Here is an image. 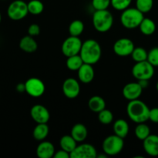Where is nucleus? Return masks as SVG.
<instances>
[{
  "mask_svg": "<svg viewBox=\"0 0 158 158\" xmlns=\"http://www.w3.org/2000/svg\"><path fill=\"white\" fill-rule=\"evenodd\" d=\"M40 33V27L38 24L32 23L28 28V35L32 37L37 36Z\"/></svg>",
  "mask_w": 158,
  "mask_h": 158,
  "instance_id": "nucleus-35",
  "label": "nucleus"
},
{
  "mask_svg": "<svg viewBox=\"0 0 158 158\" xmlns=\"http://www.w3.org/2000/svg\"><path fill=\"white\" fill-rule=\"evenodd\" d=\"M80 55L84 63L94 65L101 58V46L97 40L89 39L83 43Z\"/></svg>",
  "mask_w": 158,
  "mask_h": 158,
  "instance_id": "nucleus-1",
  "label": "nucleus"
},
{
  "mask_svg": "<svg viewBox=\"0 0 158 158\" xmlns=\"http://www.w3.org/2000/svg\"><path fill=\"white\" fill-rule=\"evenodd\" d=\"M149 113L148 105L139 99L129 101L127 106L128 117L136 123H146L149 120Z\"/></svg>",
  "mask_w": 158,
  "mask_h": 158,
  "instance_id": "nucleus-2",
  "label": "nucleus"
},
{
  "mask_svg": "<svg viewBox=\"0 0 158 158\" xmlns=\"http://www.w3.org/2000/svg\"><path fill=\"white\" fill-rule=\"evenodd\" d=\"M84 63L80 54L67 57L66 60V67L72 71H77Z\"/></svg>",
  "mask_w": 158,
  "mask_h": 158,
  "instance_id": "nucleus-25",
  "label": "nucleus"
},
{
  "mask_svg": "<svg viewBox=\"0 0 158 158\" xmlns=\"http://www.w3.org/2000/svg\"><path fill=\"white\" fill-rule=\"evenodd\" d=\"M29 13L32 15H40L44 10V4L40 0H31L27 3Z\"/></svg>",
  "mask_w": 158,
  "mask_h": 158,
  "instance_id": "nucleus-28",
  "label": "nucleus"
},
{
  "mask_svg": "<svg viewBox=\"0 0 158 158\" xmlns=\"http://www.w3.org/2000/svg\"><path fill=\"white\" fill-rule=\"evenodd\" d=\"M55 147L51 142L43 140L36 148V155L40 158H52L55 154Z\"/></svg>",
  "mask_w": 158,
  "mask_h": 158,
  "instance_id": "nucleus-17",
  "label": "nucleus"
},
{
  "mask_svg": "<svg viewBox=\"0 0 158 158\" xmlns=\"http://www.w3.org/2000/svg\"><path fill=\"white\" fill-rule=\"evenodd\" d=\"M113 129L114 134L124 139L129 133V123L123 119H118L114 122Z\"/></svg>",
  "mask_w": 158,
  "mask_h": 158,
  "instance_id": "nucleus-20",
  "label": "nucleus"
},
{
  "mask_svg": "<svg viewBox=\"0 0 158 158\" xmlns=\"http://www.w3.org/2000/svg\"><path fill=\"white\" fill-rule=\"evenodd\" d=\"M148 61L154 67H158V46L152 48L148 52Z\"/></svg>",
  "mask_w": 158,
  "mask_h": 158,
  "instance_id": "nucleus-34",
  "label": "nucleus"
},
{
  "mask_svg": "<svg viewBox=\"0 0 158 158\" xmlns=\"http://www.w3.org/2000/svg\"><path fill=\"white\" fill-rule=\"evenodd\" d=\"M143 18V13L137 8L129 7L122 11L120 15V23L126 29H134L139 27Z\"/></svg>",
  "mask_w": 158,
  "mask_h": 158,
  "instance_id": "nucleus-4",
  "label": "nucleus"
},
{
  "mask_svg": "<svg viewBox=\"0 0 158 158\" xmlns=\"http://www.w3.org/2000/svg\"><path fill=\"white\" fill-rule=\"evenodd\" d=\"M54 158H70V154L63 149L56 151L54 154Z\"/></svg>",
  "mask_w": 158,
  "mask_h": 158,
  "instance_id": "nucleus-37",
  "label": "nucleus"
},
{
  "mask_svg": "<svg viewBox=\"0 0 158 158\" xmlns=\"http://www.w3.org/2000/svg\"><path fill=\"white\" fill-rule=\"evenodd\" d=\"M138 83H139V84L140 85V86L143 88V89H145V88L148 87V85H149V80H138Z\"/></svg>",
  "mask_w": 158,
  "mask_h": 158,
  "instance_id": "nucleus-39",
  "label": "nucleus"
},
{
  "mask_svg": "<svg viewBox=\"0 0 158 158\" xmlns=\"http://www.w3.org/2000/svg\"><path fill=\"white\" fill-rule=\"evenodd\" d=\"M83 42L80 37L69 35L63 41L61 46V51L63 55L66 57L80 54Z\"/></svg>",
  "mask_w": 158,
  "mask_h": 158,
  "instance_id": "nucleus-8",
  "label": "nucleus"
},
{
  "mask_svg": "<svg viewBox=\"0 0 158 158\" xmlns=\"http://www.w3.org/2000/svg\"><path fill=\"white\" fill-rule=\"evenodd\" d=\"M62 89H63V94L66 98L75 99L80 95V85L78 80L69 77L63 82Z\"/></svg>",
  "mask_w": 158,
  "mask_h": 158,
  "instance_id": "nucleus-12",
  "label": "nucleus"
},
{
  "mask_svg": "<svg viewBox=\"0 0 158 158\" xmlns=\"http://www.w3.org/2000/svg\"><path fill=\"white\" fill-rule=\"evenodd\" d=\"M111 5V0H92V6L95 10L107 9Z\"/></svg>",
  "mask_w": 158,
  "mask_h": 158,
  "instance_id": "nucleus-33",
  "label": "nucleus"
},
{
  "mask_svg": "<svg viewBox=\"0 0 158 158\" xmlns=\"http://www.w3.org/2000/svg\"><path fill=\"white\" fill-rule=\"evenodd\" d=\"M94 27L97 32H106L112 28L114 16L108 9L95 10L92 18Z\"/></svg>",
  "mask_w": 158,
  "mask_h": 158,
  "instance_id": "nucleus-3",
  "label": "nucleus"
},
{
  "mask_svg": "<svg viewBox=\"0 0 158 158\" xmlns=\"http://www.w3.org/2000/svg\"><path fill=\"white\" fill-rule=\"evenodd\" d=\"M132 0H111V6L114 9L123 11L130 7Z\"/></svg>",
  "mask_w": 158,
  "mask_h": 158,
  "instance_id": "nucleus-32",
  "label": "nucleus"
},
{
  "mask_svg": "<svg viewBox=\"0 0 158 158\" xmlns=\"http://www.w3.org/2000/svg\"><path fill=\"white\" fill-rule=\"evenodd\" d=\"M149 120L154 123H158V107L150 109Z\"/></svg>",
  "mask_w": 158,
  "mask_h": 158,
  "instance_id": "nucleus-36",
  "label": "nucleus"
},
{
  "mask_svg": "<svg viewBox=\"0 0 158 158\" xmlns=\"http://www.w3.org/2000/svg\"><path fill=\"white\" fill-rule=\"evenodd\" d=\"M148 52L143 47H138L134 48V51H133L132 54H131V57H132L133 60L136 63H139V62H143L148 60Z\"/></svg>",
  "mask_w": 158,
  "mask_h": 158,
  "instance_id": "nucleus-29",
  "label": "nucleus"
},
{
  "mask_svg": "<svg viewBox=\"0 0 158 158\" xmlns=\"http://www.w3.org/2000/svg\"><path fill=\"white\" fill-rule=\"evenodd\" d=\"M29 13L27 3L23 0H15L8 6L7 15L10 19L19 21L24 19Z\"/></svg>",
  "mask_w": 158,
  "mask_h": 158,
  "instance_id": "nucleus-6",
  "label": "nucleus"
},
{
  "mask_svg": "<svg viewBox=\"0 0 158 158\" xmlns=\"http://www.w3.org/2000/svg\"><path fill=\"white\" fill-rule=\"evenodd\" d=\"M124 147V140L123 138L113 134L108 136L104 139L102 144L103 154L107 156H115L120 154Z\"/></svg>",
  "mask_w": 158,
  "mask_h": 158,
  "instance_id": "nucleus-5",
  "label": "nucleus"
},
{
  "mask_svg": "<svg viewBox=\"0 0 158 158\" xmlns=\"http://www.w3.org/2000/svg\"><path fill=\"white\" fill-rule=\"evenodd\" d=\"M19 48L25 52L32 53L38 49V44L34 37L28 35L23 36L19 41Z\"/></svg>",
  "mask_w": 158,
  "mask_h": 158,
  "instance_id": "nucleus-18",
  "label": "nucleus"
},
{
  "mask_svg": "<svg viewBox=\"0 0 158 158\" xmlns=\"http://www.w3.org/2000/svg\"><path fill=\"white\" fill-rule=\"evenodd\" d=\"M70 135L77 143H83L88 136L87 128L83 123H77L71 129Z\"/></svg>",
  "mask_w": 158,
  "mask_h": 158,
  "instance_id": "nucleus-19",
  "label": "nucleus"
},
{
  "mask_svg": "<svg viewBox=\"0 0 158 158\" xmlns=\"http://www.w3.org/2000/svg\"><path fill=\"white\" fill-rule=\"evenodd\" d=\"M84 27V23L81 20H73V22H71L69 26V35L80 37V35L83 32Z\"/></svg>",
  "mask_w": 158,
  "mask_h": 158,
  "instance_id": "nucleus-27",
  "label": "nucleus"
},
{
  "mask_svg": "<svg viewBox=\"0 0 158 158\" xmlns=\"http://www.w3.org/2000/svg\"><path fill=\"white\" fill-rule=\"evenodd\" d=\"M97 155V151L94 145L83 143L77 145L70 153V158H96Z\"/></svg>",
  "mask_w": 158,
  "mask_h": 158,
  "instance_id": "nucleus-11",
  "label": "nucleus"
},
{
  "mask_svg": "<svg viewBox=\"0 0 158 158\" xmlns=\"http://www.w3.org/2000/svg\"><path fill=\"white\" fill-rule=\"evenodd\" d=\"M132 74L137 80H150L154 75V66L148 60L136 63L132 68Z\"/></svg>",
  "mask_w": 158,
  "mask_h": 158,
  "instance_id": "nucleus-7",
  "label": "nucleus"
},
{
  "mask_svg": "<svg viewBox=\"0 0 158 158\" xmlns=\"http://www.w3.org/2000/svg\"><path fill=\"white\" fill-rule=\"evenodd\" d=\"M143 150L151 157H158V135L151 134L143 140Z\"/></svg>",
  "mask_w": 158,
  "mask_h": 158,
  "instance_id": "nucleus-15",
  "label": "nucleus"
},
{
  "mask_svg": "<svg viewBox=\"0 0 158 158\" xmlns=\"http://www.w3.org/2000/svg\"><path fill=\"white\" fill-rule=\"evenodd\" d=\"M134 48L135 46L134 42L128 38L119 39L114 43L113 46L114 53L122 57L131 56Z\"/></svg>",
  "mask_w": 158,
  "mask_h": 158,
  "instance_id": "nucleus-9",
  "label": "nucleus"
},
{
  "mask_svg": "<svg viewBox=\"0 0 158 158\" xmlns=\"http://www.w3.org/2000/svg\"><path fill=\"white\" fill-rule=\"evenodd\" d=\"M134 133L137 138L143 141L148 136L151 135V129L146 123H137L134 130Z\"/></svg>",
  "mask_w": 158,
  "mask_h": 158,
  "instance_id": "nucleus-26",
  "label": "nucleus"
},
{
  "mask_svg": "<svg viewBox=\"0 0 158 158\" xmlns=\"http://www.w3.org/2000/svg\"><path fill=\"white\" fill-rule=\"evenodd\" d=\"M1 21H2V14L1 12H0V23H1Z\"/></svg>",
  "mask_w": 158,
  "mask_h": 158,
  "instance_id": "nucleus-41",
  "label": "nucleus"
},
{
  "mask_svg": "<svg viewBox=\"0 0 158 158\" xmlns=\"http://www.w3.org/2000/svg\"><path fill=\"white\" fill-rule=\"evenodd\" d=\"M49 127L47 123H37L32 131L33 138L37 141H43L48 137Z\"/></svg>",
  "mask_w": 158,
  "mask_h": 158,
  "instance_id": "nucleus-22",
  "label": "nucleus"
},
{
  "mask_svg": "<svg viewBox=\"0 0 158 158\" xmlns=\"http://www.w3.org/2000/svg\"><path fill=\"white\" fill-rule=\"evenodd\" d=\"M16 89L17 92L19 93H24L26 92V86H25V83H19L16 85Z\"/></svg>",
  "mask_w": 158,
  "mask_h": 158,
  "instance_id": "nucleus-38",
  "label": "nucleus"
},
{
  "mask_svg": "<svg viewBox=\"0 0 158 158\" xmlns=\"http://www.w3.org/2000/svg\"><path fill=\"white\" fill-rule=\"evenodd\" d=\"M154 6V0H136V8L144 13L151 12Z\"/></svg>",
  "mask_w": 158,
  "mask_h": 158,
  "instance_id": "nucleus-30",
  "label": "nucleus"
},
{
  "mask_svg": "<svg viewBox=\"0 0 158 158\" xmlns=\"http://www.w3.org/2000/svg\"><path fill=\"white\" fill-rule=\"evenodd\" d=\"M78 78L81 83L87 84L91 83L94 79L95 72L93 65L88 63H83V66L77 70Z\"/></svg>",
  "mask_w": 158,
  "mask_h": 158,
  "instance_id": "nucleus-16",
  "label": "nucleus"
},
{
  "mask_svg": "<svg viewBox=\"0 0 158 158\" xmlns=\"http://www.w3.org/2000/svg\"><path fill=\"white\" fill-rule=\"evenodd\" d=\"M143 89L140 86L138 82L137 83L132 82V83H127L123 86L122 93H123V96L125 99L131 101V100H137L140 98L143 93Z\"/></svg>",
  "mask_w": 158,
  "mask_h": 158,
  "instance_id": "nucleus-14",
  "label": "nucleus"
},
{
  "mask_svg": "<svg viewBox=\"0 0 158 158\" xmlns=\"http://www.w3.org/2000/svg\"><path fill=\"white\" fill-rule=\"evenodd\" d=\"M60 148L70 154L77 146V142L71 135H64L60 140Z\"/></svg>",
  "mask_w": 158,
  "mask_h": 158,
  "instance_id": "nucleus-24",
  "label": "nucleus"
},
{
  "mask_svg": "<svg viewBox=\"0 0 158 158\" xmlns=\"http://www.w3.org/2000/svg\"><path fill=\"white\" fill-rule=\"evenodd\" d=\"M98 120L102 124L108 125L114 120V114L110 110L105 108L104 110L98 113Z\"/></svg>",
  "mask_w": 158,
  "mask_h": 158,
  "instance_id": "nucleus-31",
  "label": "nucleus"
},
{
  "mask_svg": "<svg viewBox=\"0 0 158 158\" xmlns=\"http://www.w3.org/2000/svg\"><path fill=\"white\" fill-rule=\"evenodd\" d=\"M156 24L154 20L149 18H143L139 26V29L142 34L144 35H151L155 32Z\"/></svg>",
  "mask_w": 158,
  "mask_h": 158,
  "instance_id": "nucleus-23",
  "label": "nucleus"
},
{
  "mask_svg": "<svg viewBox=\"0 0 158 158\" xmlns=\"http://www.w3.org/2000/svg\"><path fill=\"white\" fill-rule=\"evenodd\" d=\"M156 89H157V92H158V81H157V84H156Z\"/></svg>",
  "mask_w": 158,
  "mask_h": 158,
  "instance_id": "nucleus-40",
  "label": "nucleus"
},
{
  "mask_svg": "<svg viewBox=\"0 0 158 158\" xmlns=\"http://www.w3.org/2000/svg\"><path fill=\"white\" fill-rule=\"evenodd\" d=\"M25 86H26V92L30 97H35V98L43 96L46 90L44 83L40 79L36 78V77L28 79L25 82Z\"/></svg>",
  "mask_w": 158,
  "mask_h": 158,
  "instance_id": "nucleus-10",
  "label": "nucleus"
},
{
  "mask_svg": "<svg viewBox=\"0 0 158 158\" xmlns=\"http://www.w3.org/2000/svg\"><path fill=\"white\" fill-rule=\"evenodd\" d=\"M30 116L36 123H48L50 119L49 110L41 104L34 105L31 108Z\"/></svg>",
  "mask_w": 158,
  "mask_h": 158,
  "instance_id": "nucleus-13",
  "label": "nucleus"
},
{
  "mask_svg": "<svg viewBox=\"0 0 158 158\" xmlns=\"http://www.w3.org/2000/svg\"><path fill=\"white\" fill-rule=\"evenodd\" d=\"M88 106L91 111L98 114L106 108V101L100 96H94L89 98L88 101Z\"/></svg>",
  "mask_w": 158,
  "mask_h": 158,
  "instance_id": "nucleus-21",
  "label": "nucleus"
}]
</instances>
